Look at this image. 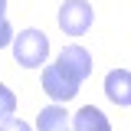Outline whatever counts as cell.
<instances>
[{
	"instance_id": "cell-4",
	"label": "cell",
	"mask_w": 131,
	"mask_h": 131,
	"mask_svg": "<svg viewBox=\"0 0 131 131\" xmlns=\"http://www.w3.org/2000/svg\"><path fill=\"white\" fill-rule=\"evenodd\" d=\"M56 66H62L69 75H75L82 82V79H89V72H92V56H89V49H82V46H66L59 52Z\"/></svg>"
},
{
	"instance_id": "cell-2",
	"label": "cell",
	"mask_w": 131,
	"mask_h": 131,
	"mask_svg": "<svg viewBox=\"0 0 131 131\" xmlns=\"http://www.w3.org/2000/svg\"><path fill=\"white\" fill-rule=\"evenodd\" d=\"M92 20H95V13H92V3L89 0H66L59 7V30L69 33V36L89 33Z\"/></svg>"
},
{
	"instance_id": "cell-8",
	"label": "cell",
	"mask_w": 131,
	"mask_h": 131,
	"mask_svg": "<svg viewBox=\"0 0 131 131\" xmlns=\"http://www.w3.org/2000/svg\"><path fill=\"white\" fill-rule=\"evenodd\" d=\"M13 108H16V95L7 89V85H0V121H3V118H10Z\"/></svg>"
},
{
	"instance_id": "cell-5",
	"label": "cell",
	"mask_w": 131,
	"mask_h": 131,
	"mask_svg": "<svg viewBox=\"0 0 131 131\" xmlns=\"http://www.w3.org/2000/svg\"><path fill=\"white\" fill-rule=\"evenodd\" d=\"M105 95L112 98L118 108L131 105V72L128 69H112L105 79Z\"/></svg>"
},
{
	"instance_id": "cell-3",
	"label": "cell",
	"mask_w": 131,
	"mask_h": 131,
	"mask_svg": "<svg viewBox=\"0 0 131 131\" xmlns=\"http://www.w3.org/2000/svg\"><path fill=\"white\" fill-rule=\"evenodd\" d=\"M82 82L75 79V75H69L62 66H46L43 69V92H46L52 102H72L75 98V92H79Z\"/></svg>"
},
{
	"instance_id": "cell-7",
	"label": "cell",
	"mask_w": 131,
	"mask_h": 131,
	"mask_svg": "<svg viewBox=\"0 0 131 131\" xmlns=\"http://www.w3.org/2000/svg\"><path fill=\"white\" fill-rule=\"evenodd\" d=\"M72 131H112V125H108L105 112H98L95 105H85L72 118Z\"/></svg>"
},
{
	"instance_id": "cell-9",
	"label": "cell",
	"mask_w": 131,
	"mask_h": 131,
	"mask_svg": "<svg viewBox=\"0 0 131 131\" xmlns=\"http://www.w3.org/2000/svg\"><path fill=\"white\" fill-rule=\"evenodd\" d=\"M0 131H30V125L20 121V118H3L0 121Z\"/></svg>"
},
{
	"instance_id": "cell-11",
	"label": "cell",
	"mask_w": 131,
	"mask_h": 131,
	"mask_svg": "<svg viewBox=\"0 0 131 131\" xmlns=\"http://www.w3.org/2000/svg\"><path fill=\"white\" fill-rule=\"evenodd\" d=\"M0 20H7V0H0Z\"/></svg>"
},
{
	"instance_id": "cell-1",
	"label": "cell",
	"mask_w": 131,
	"mask_h": 131,
	"mask_svg": "<svg viewBox=\"0 0 131 131\" xmlns=\"http://www.w3.org/2000/svg\"><path fill=\"white\" fill-rule=\"evenodd\" d=\"M13 56L23 69H39L49 56V36L43 30H23L13 39Z\"/></svg>"
},
{
	"instance_id": "cell-10",
	"label": "cell",
	"mask_w": 131,
	"mask_h": 131,
	"mask_svg": "<svg viewBox=\"0 0 131 131\" xmlns=\"http://www.w3.org/2000/svg\"><path fill=\"white\" fill-rule=\"evenodd\" d=\"M10 43H13V26H10L7 20H0V49L10 46Z\"/></svg>"
},
{
	"instance_id": "cell-6",
	"label": "cell",
	"mask_w": 131,
	"mask_h": 131,
	"mask_svg": "<svg viewBox=\"0 0 131 131\" xmlns=\"http://www.w3.org/2000/svg\"><path fill=\"white\" fill-rule=\"evenodd\" d=\"M36 128L39 131H72V118L62 105H46L36 115Z\"/></svg>"
}]
</instances>
